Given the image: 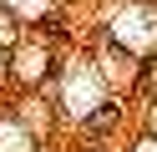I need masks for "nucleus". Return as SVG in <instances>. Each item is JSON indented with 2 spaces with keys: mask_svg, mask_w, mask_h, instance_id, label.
Returning a JSON list of instances; mask_svg holds the SVG:
<instances>
[{
  "mask_svg": "<svg viewBox=\"0 0 157 152\" xmlns=\"http://www.w3.org/2000/svg\"><path fill=\"white\" fill-rule=\"evenodd\" d=\"M112 122H117V107H101V111H96L91 122H86V132H106Z\"/></svg>",
  "mask_w": 157,
  "mask_h": 152,
  "instance_id": "1",
  "label": "nucleus"
},
{
  "mask_svg": "<svg viewBox=\"0 0 157 152\" xmlns=\"http://www.w3.org/2000/svg\"><path fill=\"white\" fill-rule=\"evenodd\" d=\"M0 41H15V20L10 15H0Z\"/></svg>",
  "mask_w": 157,
  "mask_h": 152,
  "instance_id": "2",
  "label": "nucleus"
},
{
  "mask_svg": "<svg viewBox=\"0 0 157 152\" xmlns=\"http://www.w3.org/2000/svg\"><path fill=\"white\" fill-rule=\"evenodd\" d=\"M152 5H157V0H152Z\"/></svg>",
  "mask_w": 157,
  "mask_h": 152,
  "instance_id": "3",
  "label": "nucleus"
}]
</instances>
